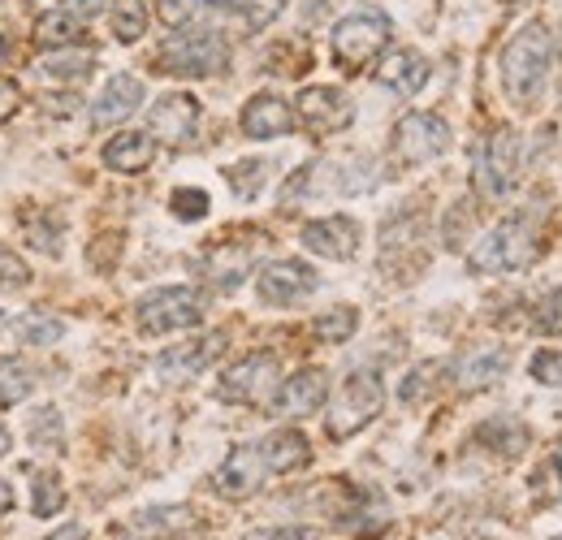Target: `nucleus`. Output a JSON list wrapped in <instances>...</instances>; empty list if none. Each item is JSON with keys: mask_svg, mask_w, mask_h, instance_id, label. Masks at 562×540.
<instances>
[{"mask_svg": "<svg viewBox=\"0 0 562 540\" xmlns=\"http://www.w3.org/2000/svg\"><path fill=\"white\" fill-rule=\"evenodd\" d=\"M48 540H87V532H82L78 524H66L61 532H53V537H48Z\"/></svg>", "mask_w": 562, "mask_h": 540, "instance_id": "a18cd8bd", "label": "nucleus"}, {"mask_svg": "<svg viewBox=\"0 0 562 540\" xmlns=\"http://www.w3.org/2000/svg\"><path fill=\"white\" fill-rule=\"evenodd\" d=\"M550 66H554V53H550V31L546 26H524L510 44H506V53H502V87H506V95L515 100V104H532L541 91H546V82H550Z\"/></svg>", "mask_w": 562, "mask_h": 540, "instance_id": "f03ea898", "label": "nucleus"}, {"mask_svg": "<svg viewBox=\"0 0 562 540\" xmlns=\"http://www.w3.org/2000/svg\"><path fill=\"white\" fill-rule=\"evenodd\" d=\"M216 350H221V334H212L204 341H187V346H169L156 359V376L169 381V385H182V381H191V376H200L209 368L216 359Z\"/></svg>", "mask_w": 562, "mask_h": 540, "instance_id": "2eb2a0df", "label": "nucleus"}, {"mask_svg": "<svg viewBox=\"0 0 562 540\" xmlns=\"http://www.w3.org/2000/svg\"><path fill=\"white\" fill-rule=\"evenodd\" d=\"M95 69V57L91 53H48L40 61V74L53 78V82H87V74Z\"/></svg>", "mask_w": 562, "mask_h": 540, "instance_id": "bb28decb", "label": "nucleus"}, {"mask_svg": "<svg viewBox=\"0 0 562 540\" xmlns=\"http://www.w3.org/2000/svg\"><path fill=\"white\" fill-rule=\"evenodd\" d=\"M212 4H225V0H212Z\"/></svg>", "mask_w": 562, "mask_h": 540, "instance_id": "8fccbe9b", "label": "nucleus"}, {"mask_svg": "<svg viewBox=\"0 0 562 540\" xmlns=\"http://www.w3.org/2000/svg\"><path fill=\"white\" fill-rule=\"evenodd\" d=\"M35 390V381H31V368L22 363V359H0V406H13L22 403L26 394Z\"/></svg>", "mask_w": 562, "mask_h": 540, "instance_id": "c85d7f7f", "label": "nucleus"}, {"mask_svg": "<svg viewBox=\"0 0 562 540\" xmlns=\"http://www.w3.org/2000/svg\"><path fill=\"white\" fill-rule=\"evenodd\" d=\"M265 173H269L265 160H243V165H234V169H229V187H234V195L251 200V195L265 187Z\"/></svg>", "mask_w": 562, "mask_h": 540, "instance_id": "72a5a7b5", "label": "nucleus"}, {"mask_svg": "<svg viewBox=\"0 0 562 540\" xmlns=\"http://www.w3.org/2000/svg\"><path fill=\"white\" fill-rule=\"evenodd\" d=\"M450 147V126L437 113H407L394 131V151L403 165H428Z\"/></svg>", "mask_w": 562, "mask_h": 540, "instance_id": "1a4fd4ad", "label": "nucleus"}, {"mask_svg": "<svg viewBox=\"0 0 562 540\" xmlns=\"http://www.w3.org/2000/svg\"><path fill=\"white\" fill-rule=\"evenodd\" d=\"M247 540H316V532H307V528H265V532H251Z\"/></svg>", "mask_w": 562, "mask_h": 540, "instance_id": "a19ab883", "label": "nucleus"}, {"mask_svg": "<svg viewBox=\"0 0 562 540\" xmlns=\"http://www.w3.org/2000/svg\"><path fill=\"white\" fill-rule=\"evenodd\" d=\"M104 4H109V0H74V13H78V18L87 22V18H95V13L104 9Z\"/></svg>", "mask_w": 562, "mask_h": 540, "instance_id": "c03bdc74", "label": "nucleus"}, {"mask_svg": "<svg viewBox=\"0 0 562 540\" xmlns=\"http://www.w3.org/2000/svg\"><path fill=\"white\" fill-rule=\"evenodd\" d=\"M506 350H497V346H490V350H476V355H468L463 363H459V390H490L493 381H502V372H506Z\"/></svg>", "mask_w": 562, "mask_h": 540, "instance_id": "5701e85b", "label": "nucleus"}, {"mask_svg": "<svg viewBox=\"0 0 562 540\" xmlns=\"http://www.w3.org/2000/svg\"><path fill=\"white\" fill-rule=\"evenodd\" d=\"M381 406H385V390H381L376 372H351L329 406V437L347 441L351 432H359L363 424H372L381 415Z\"/></svg>", "mask_w": 562, "mask_h": 540, "instance_id": "39448f33", "label": "nucleus"}, {"mask_svg": "<svg viewBox=\"0 0 562 540\" xmlns=\"http://www.w3.org/2000/svg\"><path fill=\"white\" fill-rule=\"evenodd\" d=\"M9 510H13V488H9L4 480H0V519H4Z\"/></svg>", "mask_w": 562, "mask_h": 540, "instance_id": "49530a36", "label": "nucleus"}, {"mask_svg": "<svg viewBox=\"0 0 562 540\" xmlns=\"http://www.w3.org/2000/svg\"><path fill=\"white\" fill-rule=\"evenodd\" d=\"M476 441L497 450V454H519L528 446V428L519 419H510V415H497V419L476 428Z\"/></svg>", "mask_w": 562, "mask_h": 540, "instance_id": "393cba45", "label": "nucleus"}, {"mask_svg": "<svg viewBox=\"0 0 562 540\" xmlns=\"http://www.w3.org/2000/svg\"><path fill=\"white\" fill-rule=\"evenodd\" d=\"M385 44H390V18L381 9L347 13L334 26V61L347 69V74H359L372 57H381Z\"/></svg>", "mask_w": 562, "mask_h": 540, "instance_id": "20e7f679", "label": "nucleus"}, {"mask_svg": "<svg viewBox=\"0 0 562 540\" xmlns=\"http://www.w3.org/2000/svg\"><path fill=\"white\" fill-rule=\"evenodd\" d=\"M256 290H260L265 303L290 307V303H299V299H307L316 290V272L307 269V265H299V260H273V265L260 269Z\"/></svg>", "mask_w": 562, "mask_h": 540, "instance_id": "f8f14e48", "label": "nucleus"}, {"mask_svg": "<svg viewBox=\"0 0 562 540\" xmlns=\"http://www.w3.org/2000/svg\"><path fill=\"white\" fill-rule=\"evenodd\" d=\"M143 334H173V329H195L204 320V299L191 285H165L139 299L135 307Z\"/></svg>", "mask_w": 562, "mask_h": 540, "instance_id": "423d86ee", "label": "nucleus"}, {"mask_svg": "<svg viewBox=\"0 0 562 540\" xmlns=\"http://www.w3.org/2000/svg\"><path fill=\"white\" fill-rule=\"evenodd\" d=\"M18 100H22V91H18L13 82H4V78H0V126L18 113Z\"/></svg>", "mask_w": 562, "mask_h": 540, "instance_id": "79ce46f5", "label": "nucleus"}, {"mask_svg": "<svg viewBox=\"0 0 562 540\" xmlns=\"http://www.w3.org/2000/svg\"><path fill=\"white\" fill-rule=\"evenodd\" d=\"M303 247L325 256V260H351L359 247V225L351 216H325V221H307L303 225Z\"/></svg>", "mask_w": 562, "mask_h": 540, "instance_id": "ddd939ff", "label": "nucleus"}, {"mask_svg": "<svg viewBox=\"0 0 562 540\" xmlns=\"http://www.w3.org/2000/svg\"><path fill=\"white\" fill-rule=\"evenodd\" d=\"M247 265H251V247H229V243H216L204 260L216 290H238L247 277Z\"/></svg>", "mask_w": 562, "mask_h": 540, "instance_id": "4be33fe9", "label": "nucleus"}, {"mask_svg": "<svg viewBox=\"0 0 562 540\" xmlns=\"http://www.w3.org/2000/svg\"><path fill=\"white\" fill-rule=\"evenodd\" d=\"M31 441H35V450H61L66 432H61V415L53 406H44V410L31 415Z\"/></svg>", "mask_w": 562, "mask_h": 540, "instance_id": "7c9ffc66", "label": "nucleus"}, {"mask_svg": "<svg viewBox=\"0 0 562 540\" xmlns=\"http://www.w3.org/2000/svg\"><path fill=\"white\" fill-rule=\"evenodd\" d=\"M376 78H381V87H390L394 95H416L424 82H428V61H424L420 53H412V48H398V53H390V57L381 61Z\"/></svg>", "mask_w": 562, "mask_h": 540, "instance_id": "aec40b11", "label": "nucleus"}, {"mask_svg": "<svg viewBox=\"0 0 562 540\" xmlns=\"http://www.w3.org/2000/svg\"><path fill=\"white\" fill-rule=\"evenodd\" d=\"M156 66L160 74H178V78H209L229 66V48L216 31H178L160 44Z\"/></svg>", "mask_w": 562, "mask_h": 540, "instance_id": "7ed1b4c3", "label": "nucleus"}, {"mask_svg": "<svg viewBox=\"0 0 562 540\" xmlns=\"http://www.w3.org/2000/svg\"><path fill=\"white\" fill-rule=\"evenodd\" d=\"M35 40L48 48H74L82 40V18L78 13H48L35 22Z\"/></svg>", "mask_w": 562, "mask_h": 540, "instance_id": "a878e982", "label": "nucleus"}, {"mask_svg": "<svg viewBox=\"0 0 562 540\" xmlns=\"http://www.w3.org/2000/svg\"><path fill=\"white\" fill-rule=\"evenodd\" d=\"M441 372H446L441 363H420V368H416V372L403 381L398 398H403V403H424V398L432 394V376H441Z\"/></svg>", "mask_w": 562, "mask_h": 540, "instance_id": "f704fd0d", "label": "nucleus"}, {"mask_svg": "<svg viewBox=\"0 0 562 540\" xmlns=\"http://www.w3.org/2000/svg\"><path fill=\"white\" fill-rule=\"evenodd\" d=\"M546 251V212L528 207L493 225L472 251V272H519L537 265Z\"/></svg>", "mask_w": 562, "mask_h": 540, "instance_id": "f257e3e1", "label": "nucleus"}, {"mask_svg": "<svg viewBox=\"0 0 562 540\" xmlns=\"http://www.w3.org/2000/svg\"><path fill=\"white\" fill-rule=\"evenodd\" d=\"M4 329H9V334H18L22 341H31V346H53V341L66 334V325H61V320H53V316H44V312H26V316L9 320Z\"/></svg>", "mask_w": 562, "mask_h": 540, "instance_id": "cd10ccee", "label": "nucleus"}, {"mask_svg": "<svg viewBox=\"0 0 562 540\" xmlns=\"http://www.w3.org/2000/svg\"><path fill=\"white\" fill-rule=\"evenodd\" d=\"M532 376L541 385H562V350H541L532 359Z\"/></svg>", "mask_w": 562, "mask_h": 540, "instance_id": "58836bf2", "label": "nucleus"}, {"mask_svg": "<svg viewBox=\"0 0 562 540\" xmlns=\"http://www.w3.org/2000/svg\"><path fill=\"white\" fill-rule=\"evenodd\" d=\"M532 325H537L541 334H550V338H562V290L546 294V299L537 303V316H532Z\"/></svg>", "mask_w": 562, "mask_h": 540, "instance_id": "c9c22d12", "label": "nucleus"}, {"mask_svg": "<svg viewBox=\"0 0 562 540\" xmlns=\"http://www.w3.org/2000/svg\"><path fill=\"white\" fill-rule=\"evenodd\" d=\"M173 212H178L182 221H200V216L209 212V195H204V191H178V195H173Z\"/></svg>", "mask_w": 562, "mask_h": 540, "instance_id": "ea45409f", "label": "nucleus"}, {"mask_svg": "<svg viewBox=\"0 0 562 540\" xmlns=\"http://www.w3.org/2000/svg\"><path fill=\"white\" fill-rule=\"evenodd\" d=\"M191 9H195V0H165V4H160L165 22H173V26H178V22H187V18H191Z\"/></svg>", "mask_w": 562, "mask_h": 540, "instance_id": "37998d69", "label": "nucleus"}, {"mask_svg": "<svg viewBox=\"0 0 562 540\" xmlns=\"http://www.w3.org/2000/svg\"><path fill=\"white\" fill-rule=\"evenodd\" d=\"M4 450H9V428L0 424V454H4Z\"/></svg>", "mask_w": 562, "mask_h": 540, "instance_id": "09e8293b", "label": "nucleus"}, {"mask_svg": "<svg viewBox=\"0 0 562 540\" xmlns=\"http://www.w3.org/2000/svg\"><path fill=\"white\" fill-rule=\"evenodd\" d=\"M238 9H243V22H247L251 31H265L281 9H285V0H238Z\"/></svg>", "mask_w": 562, "mask_h": 540, "instance_id": "e433bc0d", "label": "nucleus"}, {"mask_svg": "<svg viewBox=\"0 0 562 540\" xmlns=\"http://www.w3.org/2000/svg\"><path fill=\"white\" fill-rule=\"evenodd\" d=\"M554 472H559V484H562V441L554 446ZM559 493H562V488H559Z\"/></svg>", "mask_w": 562, "mask_h": 540, "instance_id": "de8ad7c7", "label": "nucleus"}, {"mask_svg": "<svg viewBox=\"0 0 562 540\" xmlns=\"http://www.w3.org/2000/svg\"><path fill=\"white\" fill-rule=\"evenodd\" d=\"M151 156H156V143L147 135H135V131L109 138V147H104V165L117 173H143L151 165Z\"/></svg>", "mask_w": 562, "mask_h": 540, "instance_id": "412c9836", "label": "nucleus"}, {"mask_svg": "<svg viewBox=\"0 0 562 540\" xmlns=\"http://www.w3.org/2000/svg\"><path fill=\"white\" fill-rule=\"evenodd\" d=\"M325 398H329V376H325L321 368H307V372H299V376H290V381L281 385L278 415H285V419L312 415V410L325 406Z\"/></svg>", "mask_w": 562, "mask_h": 540, "instance_id": "dca6fc26", "label": "nucleus"}, {"mask_svg": "<svg viewBox=\"0 0 562 540\" xmlns=\"http://www.w3.org/2000/svg\"><path fill=\"white\" fill-rule=\"evenodd\" d=\"M35 515L40 519H48V515H57L61 506H66V488H61V475H53V472H40L35 475Z\"/></svg>", "mask_w": 562, "mask_h": 540, "instance_id": "2f4dec72", "label": "nucleus"}, {"mask_svg": "<svg viewBox=\"0 0 562 540\" xmlns=\"http://www.w3.org/2000/svg\"><path fill=\"white\" fill-rule=\"evenodd\" d=\"M139 104H143L139 78H135V74H113L109 87L100 91L95 109H91V122H95V126H117V122H126Z\"/></svg>", "mask_w": 562, "mask_h": 540, "instance_id": "f3484780", "label": "nucleus"}, {"mask_svg": "<svg viewBox=\"0 0 562 540\" xmlns=\"http://www.w3.org/2000/svg\"><path fill=\"white\" fill-rule=\"evenodd\" d=\"M265 475H273L265 441H260V446H238V450L221 463V472H216V493L243 502V497H251V493L265 484Z\"/></svg>", "mask_w": 562, "mask_h": 540, "instance_id": "9d476101", "label": "nucleus"}, {"mask_svg": "<svg viewBox=\"0 0 562 540\" xmlns=\"http://www.w3.org/2000/svg\"><path fill=\"white\" fill-rule=\"evenodd\" d=\"M265 450H269L273 475L294 472V468H303V463L312 459L307 437H303V432H294V428H281V432H273V437H265Z\"/></svg>", "mask_w": 562, "mask_h": 540, "instance_id": "b1692460", "label": "nucleus"}, {"mask_svg": "<svg viewBox=\"0 0 562 540\" xmlns=\"http://www.w3.org/2000/svg\"><path fill=\"white\" fill-rule=\"evenodd\" d=\"M299 122L312 135H338L355 122V109L338 87H307L299 95Z\"/></svg>", "mask_w": 562, "mask_h": 540, "instance_id": "9b49d317", "label": "nucleus"}, {"mask_svg": "<svg viewBox=\"0 0 562 540\" xmlns=\"http://www.w3.org/2000/svg\"><path fill=\"white\" fill-rule=\"evenodd\" d=\"M147 126H151V135L173 143V147H178V143H191V138H195V126H200V104H195L191 95H165V100H156Z\"/></svg>", "mask_w": 562, "mask_h": 540, "instance_id": "4468645a", "label": "nucleus"}, {"mask_svg": "<svg viewBox=\"0 0 562 540\" xmlns=\"http://www.w3.org/2000/svg\"><path fill=\"white\" fill-rule=\"evenodd\" d=\"M515 169H519V138L510 135V131H493L485 138V147L476 151L472 182H476V191L485 200H502L515 187Z\"/></svg>", "mask_w": 562, "mask_h": 540, "instance_id": "6e6552de", "label": "nucleus"}, {"mask_svg": "<svg viewBox=\"0 0 562 540\" xmlns=\"http://www.w3.org/2000/svg\"><path fill=\"white\" fill-rule=\"evenodd\" d=\"M294 126L290 117V104L278 95H256L247 109H243V135L247 138H281Z\"/></svg>", "mask_w": 562, "mask_h": 540, "instance_id": "6ab92c4d", "label": "nucleus"}, {"mask_svg": "<svg viewBox=\"0 0 562 540\" xmlns=\"http://www.w3.org/2000/svg\"><path fill=\"white\" fill-rule=\"evenodd\" d=\"M143 31H147L143 0H113V35L122 44H135V40H143Z\"/></svg>", "mask_w": 562, "mask_h": 540, "instance_id": "c756f323", "label": "nucleus"}, {"mask_svg": "<svg viewBox=\"0 0 562 540\" xmlns=\"http://www.w3.org/2000/svg\"><path fill=\"white\" fill-rule=\"evenodd\" d=\"M195 528V510L191 506H151L131 519V537L139 540H178Z\"/></svg>", "mask_w": 562, "mask_h": 540, "instance_id": "a211bd4d", "label": "nucleus"}, {"mask_svg": "<svg viewBox=\"0 0 562 540\" xmlns=\"http://www.w3.org/2000/svg\"><path fill=\"white\" fill-rule=\"evenodd\" d=\"M278 394V359L273 355H247L238 359L221 385H216V398L221 403H238V406H269Z\"/></svg>", "mask_w": 562, "mask_h": 540, "instance_id": "0eeeda50", "label": "nucleus"}, {"mask_svg": "<svg viewBox=\"0 0 562 540\" xmlns=\"http://www.w3.org/2000/svg\"><path fill=\"white\" fill-rule=\"evenodd\" d=\"M31 281V269L22 265V256H13L9 247H0V290H22Z\"/></svg>", "mask_w": 562, "mask_h": 540, "instance_id": "4c0bfd02", "label": "nucleus"}, {"mask_svg": "<svg viewBox=\"0 0 562 540\" xmlns=\"http://www.w3.org/2000/svg\"><path fill=\"white\" fill-rule=\"evenodd\" d=\"M355 325H359V316H355L351 307H334V312L316 316L312 334H316L321 341H347L355 334Z\"/></svg>", "mask_w": 562, "mask_h": 540, "instance_id": "473e14b6", "label": "nucleus"}]
</instances>
